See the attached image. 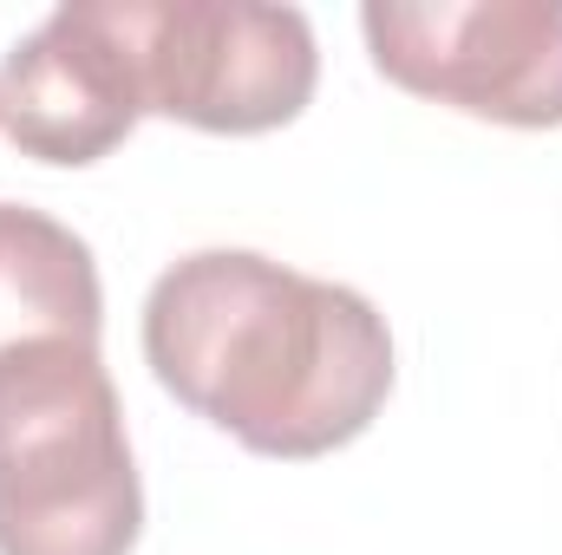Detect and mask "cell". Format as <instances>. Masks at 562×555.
Segmentation results:
<instances>
[{
    "label": "cell",
    "mask_w": 562,
    "mask_h": 555,
    "mask_svg": "<svg viewBox=\"0 0 562 555\" xmlns=\"http://www.w3.org/2000/svg\"><path fill=\"white\" fill-rule=\"evenodd\" d=\"M99 327H105V294L92 249L66 223L26 203H0V347L40 333L99 340Z\"/></svg>",
    "instance_id": "8992f818"
},
{
    "label": "cell",
    "mask_w": 562,
    "mask_h": 555,
    "mask_svg": "<svg viewBox=\"0 0 562 555\" xmlns=\"http://www.w3.org/2000/svg\"><path fill=\"white\" fill-rule=\"evenodd\" d=\"M144 118L119 0H72L46 13L0 59V132L20 157L79 170L112 157Z\"/></svg>",
    "instance_id": "5b68a950"
},
{
    "label": "cell",
    "mask_w": 562,
    "mask_h": 555,
    "mask_svg": "<svg viewBox=\"0 0 562 555\" xmlns=\"http://www.w3.org/2000/svg\"><path fill=\"white\" fill-rule=\"evenodd\" d=\"M157 386L262 457H327L393 393L386 314L256 249H196L144 301Z\"/></svg>",
    "instance_id": "6da1fadb"
},
{
    "label": "cell",
    "mask_w": 562,
    "mask_h": 555,
    "mask_svg": "<svg viewBox=\"0 0 562 555\" xmlns=\"http://www.w3.org/2000/svg\"><path fill=\"white\" fill-rule=\"evenodd\" d=\"M144 112L256 138L294 125L314 99L321 53L301 7L249 0H119Z\"/></svg>",
    "instance_id": "3957f363"
},
{
    "label": "cell",
    "mask_w": 562,
    "mask_h": 555,
    "mask_svg": "<svg viewBox=\"0 0 562 555\" xmlns=\"http://www.w3.org/2000/svg\"><path fill=\"white\" fill-rule=\"evenodd\" d=\"M360 33L413 99L517 132L562 125V0H373Z\"/></svg>",
    "instance_id": "277c9868"
},
{
    "label": "cell",
    "mask_w": 562,
    "mask_h": 555,
    "mask_svg": "<svg viewBox=\"0 0 562 555\" xmlns=\"http://www.w3.org/2000/svg\"><path fill=\"white\" fill-rule=\"evenodd\" d=\"M138 530L144 490L99 340L0 347V555H132Z\"/></svg>",
    "instance_id": "7a4b0ae2"
}]
</instances>
